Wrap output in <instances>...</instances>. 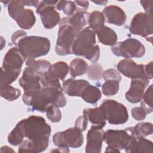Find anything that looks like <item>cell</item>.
Returning <instances> with one entry per match:
<instances>
[{
    "mask_svg": "<svg viewBox=\"0 0 153 153\" xmlns=\"http://www.w3.org/2000/svg\"><path fill=\"white\" fill-rule=\"evenodd\" d=\"M23 101L32 111L41 112H45L51 105L62 108L66 104L63 89L53 87H42L40 91L32 96L23 95Z\"/></svg>",
    "mask_w": 153,
    "mask_h": 153,
    "instance_id": "cell-1",
    "label": "cell"
},
{
    "mask_svg": "<svg viewBox=\"0 0 153 153\" xmlns=\"http://www.w3.org/2000/svg\"><path fill=\"white\" fill-rule=\"evenodd\" d=\"M72 54L84 57L92 63H96L99 59L100 48L96 44V33L89 26L82 29L76 36Z\"/></svg>",
    "mask_w": 153,
    "mask_h": 153,
    "instance_id": "cell-2",
    "label": "cell"
},
{
    "mask_svg": "<svg viewBox=\"0 0 153 153\" xmlns=\"http://www.w3.org/2000/svg\"><path fill=\"white\" fill-rule=\"evenodd\" d=\"M25 57L35 59L47 54L50 49V42L45 37L25 36L16 45Z\"/></svg>",
    "mask_w": 153,
    "mask_h": 153,
    "instance_id": "cell-3",
    "label": "cell"
},
{
    "mask_svg": "<svg viewBox=\"0 0 153 153\" xmlns=\"http://www.w3.org/2000/svg\"><path fill=\"white\" fill-rule=\"evenodd\" d=\"M136 136L133 127L124 130H108L105 132L104 140L108 145L105 150L108 152H120L130 143Z\"/></svg>",
    "mask_w": 153,
    "mask_h": 153,
    "instance_id": "cell-4",
    "label": "cell"
},
{
    "mask_svg": "<svg viewBox=\"0 0 153 153\" xmlns=\"http://www.w3.org/2000/svg\"><path fill=\"white\" fill-rule=\"evenodd\" d=\"M19 123L22 126L25 137L28 139L49 137L50 136L51 127L46 123L43 117L32 115Z\"/></svg>",
    "mask_w": 153,
    "mask_h": 153,
    "instance_id": "cell-5",
    "label": "cell"
},
{
    "mask_svg": "<svg viewBox=\"0 0 153 153\" xmlns=\"http://www.w3.org/2000/svg\"><path fill=\"white\" fill-rule=\"evenodd\" d=\"M68 22L67 17H63L59 23L58 37L56 45V52L60 56L72 54V47L78 34Z\"/></svg>",
    "mask_w": 153,
    "mask_h": 153,
    "instance_id": "cell-6",
    "label": "cell"
},
{
    "mask_svg": "<svg viewBox=\"0 0 153 153\" xmlns=\"http://www.w3.org/2000/svg\"><path fill=\"white\" fill-rule=\"evenodd\" d=\"M23 1H10L8 4L9 15L22 29H30L35 23L36 18L30 9L25 8Z\"/></svg>",
    "mask_w": 153,
    "mask_h": 153,
    "instance_id": "cell-7",
    "label": "cell"
},
{
    "mask_svg": "<svg viewBox=\"0 0 153 153\" xmlns=\"http://www.w3.org/2000/svg\"><path fill=\"white\" fill-rule=\"evenodd\" d=\"M111 50L114 55L127 59L140 58L145 53L144 45L139 41L134 38H128L116 43L112 47Z\"/></svg>",
    "mask_w": 153,
    "mask_h": 153,
    "instance_id": "cell-8",
    "label": "cell"
},
{
    "mask_svg": "<svg viewBox=\"0 0 153 153\" xmlns=\"http://www.w3.org/2000/svg\"><path fill=\"white\" fill-rule=\"evenodd\" d=\"M104 111L106 120L111 124H123L127 122L128 115L127 108L114 100H104L100 106Z\"/></svg>",
    "mask_w": 153,
    "mask_h": 153,
    "instance_id": "cell-9",
    "label": "cell"
},
{
    "mask_svg": "<svg viewBox=\"0 0 153 153\" xmlns=\"http://www.w3.org/2000/svg\"><path fill=\"white\" fill-rule=\"evenodd\" d=\"M53 142L58 147L77 148L82 145L84 137L81 131L72 127L56 133L53 137Z\"/></svg>",
    "mask_w": 153,
    "mask_h": 153,
    "instance_id": "cell-10",
    "label": "cell"
},
{
    "mask_svg": "<svg viewBox=\"0 0 153 153\" xmlns=\"http://www.w3.org/2000/svg\"><path fill=\"white\" fill-rule=\"evenodd\" d=\"M58 2V1H40L36 7V13L39 14L42 25L46 29H53L61 20L59 13L55 10Z\"/></svg>",
    "mask_w": 153,
    "mask_h": 153,
    "instance_id": "cell-11",
    "label": "cell"
},
{
    "mask_svg": "<svg viewBox=\"0 0 153 153\" xmlns=\"http://www.w3.org/2000/svg\"><path fill=\"white\" fill-rule=\"evenodd\" d=\"M129 30L134 35L148 38L152 34V17L146 13H137L133 18Z\"/></svg>",
    "mask_w": 153,
    "mask_h": 153,
    "instance_id": "cell-12",
    "label": "cell"
},
{
    "mask_svg": "<svg viewBox=\"0 0 153 153\" xmlns=\"http://www.w3.org/2000/svg\"><path fill=\"white\" fill-rule=\"evenodd\" d=\"M41 75L31 68L27 66L25 68L19 83L24 90L23 95L32 96L42 88L40 81Z\"/></svg>",
    "mask_w": 153,
    "mask_h": 153,
    "instance_id": "cell-13",
    "label": "cell"
},
{
    "mask_svg": "<svg viewBox=\"0 0 153 153\" xmlns=\"http://www.w3.org/2000/svg\"><path fill=\"white\" fill-rule=\"evenodd\" d=\"M117 69L120 72L127 78L133 79H142L149 80L145 72V65H137L133 60L126 59L120 60L117 64Z\"/></svg>",
    "mask_w": 153,
    "mask_h": 153,
    "instance_id": "cell-14",
    "label": "cell"
},
{
    "mask_svg": "<svg viewBox=\"0 0 153 153\" xmlns=\"http://www.w3.org/2000/svg\"><path fill=\"white\" fill-rule=\"evenodd\" d=\"M105 134V132L102 128L92 126L87 133L85 151L87 153L100 152Z\"/></svg>",
    "mask_w": 153,
    "mask_h": 153,
    "instance_id": "cell-15",
    "label": "cell"
},
{
    "mask_svg": "<svg viewBox=\"0 0 153 153\" xmlns=\"http://www.w3.org/2000/svg\"><path fill=\"white\" fill-rule=\"evenodd\" d=\"M149 80L142 79H133L129 90L126 92V99L130 103H136L141 101L145 88Z\"/></svg>",
    "mask_w": 153,
    "mask_h": 153,
    "instance_id": "cell-16",
    "label": "cell"
},
{
    "mask_svg": "<svg viewBox=\"0 0 153 153\" xmlns=\"http://www.w3.org/2000/svg\"><path fill=\"white\" fill-rule=\"evenodd\" d=\"M102 14L106 22L118 26L124 25L127 20L126 14L122 8L114 5L106 7Z\"/></svg>",
    "mask_w": 153,
    "mask_h": 153,
    "instance_id": "cell-17",
    "label": "cell"
},
{
    "mask_svg": "<svg viewBox=\"0 0 153 153\" xmlns=\"http://www.w3.org/2000/svg\"><path fill=\"white\" fill-rule=\"evenodd\" d=\"M25 57L18 47H13L5 54L2 67L10 69H20Z\"/></svg>",
    "mask_w": 153,
    "mask_h": 153,
    "instance_id": "cell-18",
    "label": "cell"
},
{
    "mask_svg": "<svg viewBox=\"0 0 153 153\" xmlns=\"http://www.w3.org/2000/svg\"><path fill=\"white\" fill-rule=\"evenodd\" d=\"M49 143V137L30 140L25 139L19 145V152H41L46 149Z\"/></svg>",
    "mask_w": 153,
    "mask_h": 153,
    "instance_id": "cell-19",
    "label": "cell"
},
{
    "mask_svg": "<svg viewBox=\"0 0 153 153\" xmlns=\"http://www.w3.org/2000/svg\"><path fill=\"white\" fill-rule=\"evenodd\" d=\"M90 83L84 79L75 80L74 78H69L63 83V91L69 96L81 97V95Z\"/></svg>",
    "mask_w": 153,
    "mask_h": 153,
    "instance_id": "cell-20",
    "label": "cell"
},
{
    "mask_svg": "<svg viewBox=\"0 0 153 153\" xmlns=\"http://www.w3.org/2000/svg\"><path fill=\"white\" fill-rule=\"evenodd\" d=\"M83 115L93 124V126L103 128L106 125V115L103 109L100 106L84 109Z\"/></svg>",
    "mask_w": 153,
    "mask_h": 153,
    "instance_id": "cell-21",
    "label": "cell"
},
{
    "mask_svg": "<svg viewBox=\"0 0 153 153\" xmlns=\"http://www.w3.org/2000/svg\"><path fill=\"white\" fill-rule=\"evenodd\" d=\"M127 153H138V152H152V142L143 137L134 136L131 140L130 143L125 149Z\"/></svg>",
    "mask_w": 153,
    "mask_h": 153,
    "instance_id": "cell-22",
    "label": "cell"
},
{
    "mask_svg": "<svg viewBox=\"0 0 153 153\" xmlns=\"http://www.w3.org/2000/svg\"><path fill=\"white\" fill-rule=\"evenodd\" d=\"M89 16L90 13L86 11L78 9L72 15L67 18L69 23L79 32L88 23Z\"/></svg>",
    "mask_w": 153,
    "mask_h": 153,
    "instance_id": "cell-23",
    "label": "cell"
},
{
    "mask_svg": "<svg viewBox=\"0 0 153 153\" xmlns=\"http://www.w3.org/2000/svg\"><path fill=\"white\" fill-rule=\"evenodd\" d=\"M99 41L106 45H114L116 44L118 36L115 32L111 28L103 26L95 32Z\"/></svg>",
    "mask_w": 153,
    "mask_h": 153,
    "instance_id": "cell-24",
    "label": "cell"
},
{
    "mask_svg": "<svg viewBox=\"0 0 153 153\" xmlns=\"http://www.w3.org/2000/svg\"><path fill=\"white\" fill-rule=\"evenodd\" d=\"M69 72V66L65 62H57L51 65L48 75L54 79L63 81Z\"/></svg>",
    "mask_w": 153,
    "mask_h": 153,
    "instance_id": "cell-25",
    "label": "cell"
},
{
    "mask_svg": "<svg viewBox=\"0 0 153 153\" xmlns=\"http://www.w3.org/2000/svg\"><path fill=\"white\" fill-rule=\"evenodd\" d=\"M88 65L85 60L81 58L72 60L69 67V71L72 78L85 74L88 69Z\"/></svg>",
    "mask_w": 153,
    "mask_h": 153,
    "instance_id": "cell-26",
    "label": "cell"
},
{
    "mask_svg": "<svg viewBox=\"0 0 153 153\" xmlns=\"http://www.w3.org/2000/svg\"><path fill=\"white\" fill-rule=\"evenodd\" d=\"M81 97L85 102L95 104L101 98L102 94L100 90L97 87L89 84L85 88Z\"/></svg>",
    "mask_w": 153,
    "mask_h": 153,
    "instance_id": "cell-27",
    "label": "cell"
},
{
    "mask_svg": "<svg viewBox=\"0 0 153 153\" xmlns=\"http://www.w3.org/2000/svg\"><path fill=\"white\" fill-rule=\"evenodd\" d=\"M26 65L33 69L41 76L48 72L51 66V63L46 60H35L33 59H28Z\"/></svg>",
    "mask_w": 153,
    "mask_h": 153,
    "instance_id": "cell-28",
    "label": "cell"
},
{
    "mask_svg": "<svg viewBox=\"0 0 153 153\" xmlns=\"http://www.w3.org/2000/svg\"><path fill=\"white\" fill-rule=\"evenodd\" d=\"M1 96L8 101H13L17 99L20 96V91L9 84H1Z\"/></svg>",
    "mask_w": 153,
    "mask_h": 153,
    "instance_id": "cell-29",
    "label": "cell"
},
{
    "mask_svg": "<svg viewBox=\"0 0 153 153\" xmlns=\"http://www.w3.org/2000/svg\"><path fill=\"white\" fill-rule=\"evenodd\" d=\"M105 19L102 13L94 11L90 14L88 23L89 27L94 32H97L100 28L104 26Z\"/></svg>",
    "mask_w": 153,
    "mask_h": 153,
    "instance_id": "cell-30",
    "label": "cell"
},
{
    "mask_svg": "<svg viewBox=\"0 0 153 153\" xmlns=\"http://www.w3.org/2000/svg\"><path fill=\"white\" fill-rule=\"evenodd\" d=\"M20 69H10L1 67V84H10L19 76Z\"/></svg>",
    "mask_w": 153,
    "mask_h": 153,
    "instance_id": "cell-31",
    "label": "cell"
},
{
    "mask_svg": "<svg viewBox=\"0 0 153 153\" xmlns=\"http://www.w3.org/2000/svg\"><path fill=\"white\" fill-rule=\"evenodd\" d=\"M24 137L23 129L20 123H18L14 129L10 133L8 136V141L11 145L17 146L22 143Z\"/></svg>",
    "mask_w": 153,
    "mask_h": 153,
    "instance_id": "cell-32",
    "label": "cell"
},
{
    "mask_svg": "<svg viewBox=\"0 0 153 153\" xmlns=\"http://www.w3.org/2000/svg\"><path fill=\"white\" fill-rule=\"evenodd\" d=\"M135 135L137 137H146L152 134V124L150 123H140L133 127Z\"/></svg>",
    "mask_w": 153,
    "mask_h": 153,
    "instance_id": "cell-33",
    "label": "cell"
},
{
    "mask_svg": "<svg viewBox=\"0 0 153 153\" xmlns=\"http://www.w3.org/2000/svg\"><path fill=\"white\" fill-rule=\"evenodd\" d=\"M140 106L142 107L146 112V114L152 112V84L146 90V92L143 94L141 100Z\"/></svg>",
    "mask_w": 153,
    "mask_h": 153,
    "instance_id": "cell-34",
    "label": "cell"
},
{
    "mask_svg": "<svg viewBox=\"0 0 153 153\" xmlns=\"http://www.w3.org/2000/svg\"><path fill=\"white\" fill-rule=\"evenodd\" d=\"M119 82L115 80H106L102 86V91L104 95L107 96H113L119 90Z\"/></svg>",
    "mask_w": 153,
    "mask_h": 153,
    "instance_id": "cell-35",
    "label": "cell"
},
{
    "mask_svg": "<svg viewBox=\"0 0 153 153\" xmlns=\"http://www.w3.org/2000/svg\"><path fill=\"white\" fill-rule=\"evenodd\" d=\"M56 8L58 10H62L65 14L69 16L72 15L77 9L74 2L71 1H59L56 5Z\"/></svg>",
    "mask_w": 153,
    "mask_h": 153,
    "instance_id": "cell-36",
    "label": "cell"
},
{
    "mask_svg": "<svg viewBox=\"0 0 153 153\" xmlns=\"http://www.w3.org/2000/svg\"><path fill=\"white\" fill-rule=\"evenodd\" d=\"M48 119L53 123L59 122L62 118V114L59 107L55 105L50 106L45 111Z\"/></svg>",
    "mask_w": 153,
    "mask_h": 153,
    "instance_id": "cell-37",
    "label": "cell"
},
{
    "mask_svg": "<svg viewBox=\"0 0 153 153\" xmlns=\"http://www.w3.org/2000/svg\"><path fill=\"white\" fill-rule=\"evenodd\" d=\"M87 72L88 77L92 80H99L101 79L103 72L102 67L97 63L93 64L88 67Z\"/></svg>",
    "mask_w": 153,
    "mask_h": 153,
    "instance_id": "cell-38",
    "label": "cell"
},
{
    "mask_svg": "<svg viewBox=\"0 0 153 153\" xmlns=\"http://www.w3.org/2000/svg\"><path fill=\"white\" fill-rule=\"evenodd\" d=\"M102 76L105 80H115L119 82L121 80V76L120 74L114 69H108L104 71Z\"/></svg>",
    "mask_w": 153,
    "mask_h": 153,
    "instance_id": "cell-39",
    "label": "cell"
},
{
    "mask_svg": "<svg viewBox=\"0 0 153 153\" xmlns=\"http://www.w3.org/2000/svg\"><path fill=\"white\" fill-rule=\"evenodd\" d=\"M133 118L136 121H141L145 119L146 112L142 107H134L131 109Z\"/></svg>",
    "mask_w": 153,
    "mask_h": 153,
    "instance_id": "cell-40",
    "label": "cell"
},
{
    "mask_svg": "<svg viewBox=\"0 0 153 153\" xmlns=\"http://www.w3.org/2000/svg\"><path fill=\"white\" fill-rule=\"evenodd\" d=\"M88 124V120L86 119V118L83 116L79 117L75 123V127L79 129L80 131H83L85 130V129L87 127Z\"/></svg>",
    "mask_w": 153,
    "mask_h": 153,
    "instance_id": "cell-41",
    "label": "cell"
},
{
    "mask_svg": "<svg viewBox=\"0 0 153 153\" xmlns=\"http://www.w3.org/2000/svg\"><path fill=\"white\" fill-rule=\"evenodd\" d=\"M26 32L23 30H19L15 32L12 36H11V41L14 45H17L18 42L23 37L26 36Z\"/></svg>",
    "mask_w": 153,
    "mask_h": 153,
    "instance_id": "cell-42",
    "label": "cell"
},
{
    "mask_svg": "<svg viewBox=\"0 0 153 153\" xmlns=\"http://www.w3.org/2000/svg\"><path fill=\"white\" fill-rule=\"evenodd\" d=\"M152 3H153V1H140V4L142 7L144 8L145 13L149 15H152Z\"/></svg>",
    "mask_w": 153,
    "mask_h": 153,
    "instance_id": "cell-43",
    "label": "cell"
},
{
    "mask_svg": "<svg viewBox=\"0 0 153 153\" xmlns=\"http://www.w3.org/2000/svg\"><path fill=\"white\" fill-rule=\"evenodd\" d=\"M74 2L76 5H78L79 7L78 10L86 11L89 5V2L87 1H75Z\"/></svg>",
    "mask_w": 153,
    "mask_h": 153,
    "instance_id": "cell-44",
    "label": "cell"
},
{
    "mask_svg": "<svg viewBox=\"0 0 153 153\" xmlns=\"http://www.w3.org/2000/svg\"><path fill=\"white\" fill-rule=\"evenodd\" d=\"M145 72L149 79L152 78V62H150L146 65H145Z\"/></svg>",
    "mask_w": 153,
    "mask_h": 153,
    "instance_id": "cell-45",
    "label": "cell"
},
{
    "mask_svg": "<svg viewBox=\"0 0 153 153\" xmlns=\"http://www.w3.org/2000/svg\"><path fill=\"white\" fill-rule=\"evenodd\" d=\"M14 152V150H13L12 149H11V148H10V147H9V146H2V147H1V152Z\"/></svg>",
    "mask_w": 153,
    "mask_h": 153,
    "instance_id": "cell-46",
    "label": "cell"
},
{
    "mask_svg": "<svg viewBox=\"0 0 153 153\" xmlns=\"http://www.w3.org/2000/svg\"><path fill=\"white\" fill-rule=\"evenodd\" d=\"M93 2L94 3H96V4H98V5H105L106 4V2H107V1H93Z\"/></svg>",
    "mask_w": 153,
    "mask_h": 153,
    "instance_id": "cell-47",
    "label": "cell"
}]
</instances>
